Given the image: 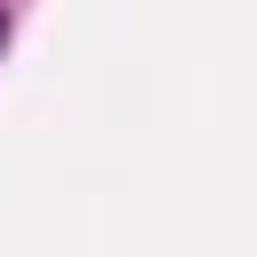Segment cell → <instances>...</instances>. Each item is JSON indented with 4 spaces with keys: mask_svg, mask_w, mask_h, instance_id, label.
Segmentation results:
<instances>
[{
    "mask_svg": "<svg viewBox=\"0 0 257 257\" xmlns=\"http://www.w3.org/2000/svg\"><path fill=\"white\" fill-rule=\"evenodd\" d=\"M8 32H16V24H8V8H0V48H8Z\"/></svg>",
    "mask_w": 257,
    "mask_h": 257,
    "instance_id": "6da1fadb",
    "label": "cell"
}]
</instances>
